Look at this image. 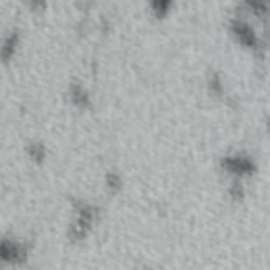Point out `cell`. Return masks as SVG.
I'll list each match as a JSON object with an SVG mask.
<instances>
[{"label": "cell", "mask_w": 270, "mask_h": 270, "mask_svg": "<svg viewBox=\"0 0 270 270\" xmlns=\"http://www.w3.org/2000/svg\"><path fill=\"white\" fill-rule=\"evenodd\" d=\"M169 5H170V0H153V8L159 13L169 10Z\"/></svg>", "instance_id": "1"}]
</instances>
